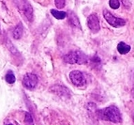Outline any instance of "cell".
<instances>
[{"instance_id": "6da1fadb", "label": "cell", "mask_w": 134, "mask_h": 125, "mask_svg": "<svg viewBox=\"0 0 134 125\" xmlns=\"http://www.w3.org/2000/svg\"><path fill=\"white\" fill-rule=\"evenodd\" d=\"M96 113L98 118L103 121H108L114 123H119L122 121V115L120 110L114 105H111L101 110H97Z\"/></svg>"}, {"instance_id": "8992f818", "label": "cell", "mask_w": 134, "mask_h": 125, "mask_svg": "<svg viewBox=\"0 0 134 125\" xmlns=\"http://www.w3.org/2000/svg\"><path fill=\"white\" fill-rule=\"evenodd\" d=\"M50 91L53 92L54 94L57 95V96L61 97V98L69 99L71 96V92L68 87L62 85H54L50 87Z\"/></svg>"}, {"instance_id": "8fae6325", "label": "cell", "mask_w": 134, "mask_h": 125, "mask_svg": "<svg viewBox=\"0 0 134 125\" xmlns=\"http://www.w3.org/2000/svg\"><path fill=\"white\" fill-rule=\"evenodd\" d=\"M130 49H131V48H130V45L126 44L123 41L119 43L118 45H117V51H118L121 55H126V54H127L130 51Z\"/></svg>"}, {"instance_id": "e0dca14e", "label": "cell", "mask_w": 134, "mask_h": 125, "mask_svg": "<svg viewBox=\"0 0 134 125\" xmlns=\"http://www.w3.org/2000/svg\"><path fill=\"white\" fill-rule=\"evenodd\" d=\"M54 3L57 9H63L66 5V0H54Z\"/></svg>"}, {"instance_id": "ffe728a7", "label": "cell", "mask_w": 134, "mask_h": 125, "mask_svg": "<svg viewBox=\"0 0 134 125\" xmlns=\"http://www.w3.org/2000/svg\"><path fill=\"white\" fill-rule=\"evenodd\" d=\"M7 125H13V124H7Z\"/></svg>"}, {"instance_id": "7a4b0ae2", "label": "cell", "mask_w": 134, "mask_h": 125, "mask_svg": "<svg viewBox=\"0 0 134 125\" xmlns=\"http://www.w3.org/2000/svg\"><path fill=\"white\" fill-rule=\"evenodd\" d=\"M16 7L27 22H32L34 19V11L28 0H15Z\"/></svg>"}, {"instance_id": "ac0fdd59", "label": "cell", "mask_w": 134, "mask_h": 125, "mask_svg": "<svg viewBox=\"0 0 134 125\" xmlns=\"http://www.w3.org/2000/svg\"><path fill=\"white\" fill-rule=\"evenodd\" d=\"M123 4H124V6H125V7H127V9H130V1H129V0H123Z\"/></svg>"}, {"instance_id": "7c38bea8", "label": "cell", "mask_w": 134, "mask_h": 125, "mask_svg": "<svg viewBox=\"0 0 134 125\" xmlns=\"http://www.w3.org/2000/svg\"><path fill=\"white\" fill-rule=\"evenodd\" d=\"M51 13L54 18H56V19H58V20L65 19V18L67 17V15H68L67 12H65V11H56V9H51Z\"/></svg>"}, {"instance_id": "d6986e66", "label": "cell", "mask_w": 134, "mask_h": 125, "mask_svg": "<svg viewBox=\"0 0 134 125\" xmlns=\"http://www.w3.org/2000/svg\"><path fill=\"white\" fill-rule=\"evenodd\" d=\"M132 82H133V89H132V95L134 96V71H133V76H132Z\"/></svg>"}, {"instance_id": "7402d4cb", "label": "cell", "mask_w": 134, "mask_h": 125, "mask_svg": "<svg viewBox=\"0 0 134 125\" xmlns=\"http://www.w3.org/2000/svg\"><path fill=\"white\" fill-rule=\"evenodd\" d=\"M133 119H134V118H133Z\"/></svg>"}, {"instance_id": "5b68a950", "label": "cell", "mask_w": 134, "mask_h": 125, "mask_svg": "<svg viewBox=\"0 0 134 125\" xmlns=\"http://www.w3.org/2000/svg\"><path fill=\"white\" fill-rule=\"evenodd\" d=\"M69 78L70 81L74 86L76 87H83L86 85V77H85V74L82 72L81 71H72L69 74Z\"/></svg>"}, {"instance_id": "30bf717a", "label": "cell", "mask_w": 134, "mask_h": 125, "mask_svg": "<svg viewBox=\"0 0 134 125\" xmlns=\"http://www.w3.org/2000/svg\"><path fill=\"white\" fill-rule=\"evenodd\" d=\"M23 33H24V27H23L22 23H19L18 25H16L13 29V32H12V36L15 40H19V39L22 38Z\"/></svg>"}, {"instance_id": "277c9868", "label": "cell", "mask_w": 134, "mask_h": 125, "mask_svg": "<svg viewBox=\"0 0 134 125\" xmlns=\"http://www.w3.org/2000/svg\"><path fill=\"white\" fill-rule=\"evenodd\" d=\"M103 16L105 18V20L110 25H112L114 27H120L126 25V21L122 18L115 17L113 13H111L109 11L104 9L103 11Z\"/></svg>"}, {"instance_id": "4fadbf2b", "label": "cell", "mask_w": 134, "mask_h": 125, "mask_svg": "<svg viewBox=\"0 0 134 125\" xmlns=\"http://www.w3.org/2000/svg\"><path fill=\"white\" fill-rule=\"evenodd\" d=\"M5 79H6V81H7L9 84H13L16 80L15 75H14V74L11 71H8L7 74H6V76H5Z\"/></svg>"}, {"instance_id": "44dd1931", "label": "cell", "mask_w": 134, "mask_h": 125, "mask_svg": "<svg viewBox=\"0 0 134 125\" xmlns=\"http://www.w3.org/2000/svg\"><path fill=\"white\" fill-rule=\"evenodd\" d=\"M0 34H1V29H0Z\"/></svg>"}, {"instance_id": "ba28073f", "label": "cell", "mask_w": 134, "mask_h": 125, "mask_svg": "<svg viewBox=\"0 0 134 125\" xmlns=\"http://www.w3.org/2000/svg\"><path fill=\"white\" fill-rule=\"evenodd\" d=\"M87 27L93 32H98L99 31V20H98L97 14H90L87 18Z\"/></svg>"}, {"instance_id": "9a60e30c", "label": "cell", "mask_w": 134, "mask_h": 125, "mask_svg": "<svg viewBox=\"0 0 134 125\" xmlns=\"http://www.w3.org/2000/svg\"><path fill=\"white\" fill-rule=\"evenodd\" d=\"M109 5H110V7L112 8V9H118V8L120 7V2H119L118 0H110Z\"/></svg>"}, {"instance_id": "52a82bcc", "label": "cell", "mask_w": 134, "mask_h": 125, "mask_svg": "<svg viewBox=\"0 0 134 125\" xmlns=\"http://www.w3.org/2000/svg\"><path fill=\"white\" fill-rule=\"evenodd\" d=\"M38 83V76L34 74H26L23 78V85L27 89H34Z\"/></svg>"}, {"instance_id": "5bb4252c", "label": "cell", "mask_w": 134, "mask_h": 125, "mask_svg": "<svg viewBox=\"0 0 134 125\" xmlns=\"http://www.w3.org/2000/svg\"><path fill=\"white\" fill-rule=\"evenodd\" d=\"M90 63H91V65L94 68H97L98 66H100L101 65V60L98 56H94L90 59Z\"/></svg>"}, {"instance_id": "3957f363", "label": "cell", "mask_w": 134, "mask_h": 125, "mask_svg": "<svg viewBox=\"0 0 134 125\" xmlns=\"http://www.w3.org/2000/svg\"><path fill=\"white\" fill-rule=\"evenodd\" d=\"M64 61L69 64H86L89 58L81 51H71L64 56Z\"/></svg>"}, {"instance_id": "2e32d148", "label": "cell", "mask_w": 134, "mask_h": 125, "mask_svg": "<svg viewBox=\"0 0 134 125\" xmlns=\"http://www.w3.org/2000/svg\"><path fill=\"white\" fill-rule=\"evenodd\" d=\"M25 122L26 123L27 125H34V121L33 118H32V116L29 113H25Z\"/></svg>"}, {"instance_id": "9c48e42d", "label": "cell", "mask_w": 134, "mask_h": 125, "mask_svg": "<svg viewBox=\"0 0 134 125\" xmlns=\"http://www.w3.org/2000/svg\"><path fill=\"white\" fill-rule=\"evenodd\" d=\"M68 18H69V23L71 27H77V28H81L80 25V21H79V18L77 17V15L72 11H69L68 12Z\"/></svg>"}]
</instances>
